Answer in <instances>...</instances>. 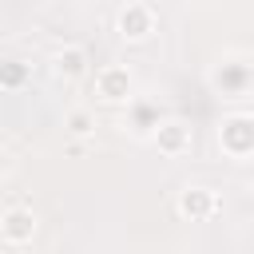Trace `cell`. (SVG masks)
Returning <instances> with one entry per match:
<instances>
[{
  "label": "cell",
  "mask_w": 254,
  "mask_h": 254,
  "mask_svg": "<svg viewBox=\"0 0 254 254\" xmlns=\"http://www.w3.org/2000/svg\"><path fill=\"white\" fill-rule=\"evenodd\" d=\"M206 87L218 99H246L254 91V60L246 52H222L206 67Z\"/></svg>",
  "instance_id": "6da1fadb"
},
{
  "label": "cell",
  "mask_w": 254,
  "mask_h": 254,
  "mask_svg": "<svg viewBox=\"0 0 254 254\" xmlns=\"http://www.w3.org/2000/svg\"><path fill=\"white\" fill-rule=\"evenodd\" d=\"M218 151L238 163H254V115L250 111H226L218 119Z\"/></svg>",
  "instance_id": "7a4b0ae2"
},
{
  "label": "cell",
  "mask_w": 254,
  "mask_h": 254,
  "mask_svg": "<svg viewBox=\"0 0 254 254\" xmlns=\"http://www.w3.org/2000/svg\"><path fill=\"white\" fill-rule=\"evenodd\" d=\"M175 210H179V218H187V222H206V218H214V214L222 210V198H218L214 187L187 183V187L175 194Z\"/></svg>",
  "instance_id": "3957f363"
},
{
  "label": "cell",
  "mask_w": 254,
  "mask_h": 254,
  "mask_svg": "<svg viewBox=\"0 0 254 254\" xmlns=\"http://www.w3.org/2000/svg\"><path fill=\"white\" fill-rule=\"evenodd\" d=\"M163 119H167V111H163L159 99H151V95H131V99H127L123 127H127L135 139H155V131L163 127Z\"/></svg>",
  "instance_id": "277c9868"
},
{
  "label": "cell",
  "mask_w": 254,
  "mask_h": 254,
  "mask_svg": "<svg viewBox=\"0 0 254 254\" xmlns=\"http://www.w3.org/2000/svg\"><path fill=\"white\" fill-rule=\"evenodd\" d=\"M115 32L127 40V44H143V40H151V32H155V8L151 4H123L119 8V16H115Z\"/></svg>",
  "instance_id": "5b68a950"
},
{
  "label": "cell",
  "mask_w": 254,
  "mask_h": 254,
  "mask_svg": "<svg viewBox=\"0 0 254 254\" xmlns=\"http://www.w3.org/2000/svg\"><path fill=\"white\" fill-rule=\"evenodd\" d=\"M95 95H99L103 103H127V99L135 95V79H131V71L119 67V64L99 67V71H95Z\"/></svg>",
  "instance_id": "8992f818"
},
{
  "label": "cell",
  "mask_w": 254,
  "mask_h": 254,
  "mask_svg": "<svg viewBox=\"0 0 254 254\" xmlns=\"http://www.w3.org/2000/svg\"><path fill=\"white\" fill-rule=\"evenodd\" d=\"M0 238H4V246H28L36 238V210L32 206H8L0 214Z\"/></svg>",
  "instance_id": "52a82bcc"
},
{
  "label": "cell",
  "mask_w": 254,
  "mask_h": 254,
  "mask_svg": "<svg viewBox=\"0 0 254 254\" xmlns=\"http://www.w3.org/2000/svg\"><path fill=\"white\" fill-rule=\"evenodd\" d=\"M151 143L159 147V155L179 159V155H187V151H190V127H187L183 119L167 115V119H163V127L155 131V139H151Z\"/></svg>",
  "instance_id": "ba28073f"
},
{
  "label": "cell",
  "mask_w": 254,
  "mask_h": 254,
  "mask_svg": "<svg viewBox=\"0 0 254 254\" xmlns=\"http://www.w3.org/2000/svg\"><path fill=\"white\" fill-rule=\"evenodd\" d=\"M87 67H91V60H87V48H79V44H64L52 56V71L60 79H83Z\"/></svg>",
  "instance_id": "9c48e42d"
},
{
  "label": "cell",
  "mask_w": 254,
  "mask_h": 254,
  "mask_svg": "<svg viewBox=\"0 0 254 254\" xmlns=\"http://www.w3.org/2000/svg\"><path fill=\"white\" fill-rule=\"evenodd\" d=\"M28 83H32V64L28 60H20V56L0 60V87L4 91H24Z\"/></svg>",
  "instance_id": "30bf717a"
},
{
  "label": "cell",
  "mask_w": 254,
  "mask_h": 254,
  "mask_svg": "<svg viewBox=\"0 0 254 254\" xmlns=\"http://www.w3.org/2000/svg\"><path fill=\"white\" fill-rule=\"evenodd\" d=\"M64 127H67V135H75V139H91V135H95V115H91L87 107H71L67 119H64Z\"/></svg>",
  "instance_id": "8fae6325"
},
{
  "label": "cell",
  "mask_w": 254,
  "mask_h": 254,
  "mask_svg": "<svg viewBox=\"0 0 254 254\" xmlns=\"http://www.w3.org/2000/svg\"><path fill=\"white\" fill-rule=\"evenodd\" d=\"M12 171H16V155H12L8 147H0V179H8Z\"/></svg>",
  "instance_id": "7c38bea8"
},
{
  "label": "cell",
  "mask_w": 254,
  "mask_h": 254,
  "mask_svg": "<svg viewBox=\"0 0 254 254\" xmlns=\"http://www.w3.org/2000/svg\"><path fill=\"white\" fill-rule=\"evenodd\" d=\"M250 190H254V175H250Z\"/></svg>",
  "instance_id": "4fadbf2b"
}]
</instances>
